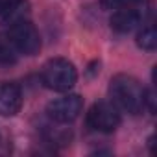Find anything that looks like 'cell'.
<instances>
[{
    "instance_id": "cell-1",
    "label": "cell",
    "mask_w": 157,
    "mask_h": 157,
    "mask_svg": "<svg viewBox=\"0 0 157 157\" xmlns=\"http://www.w3.org/2000/svg\"><path fill=\"white\" fill-rule=\"evenodd\" d=\"M109 96L118 109L129 115H139L142 113V109H146V89L133 76H115L109 83Z\"/></svg>"
},
{
    "instance_id": "cell-2",
    "label": "cell",
    "mask_w": 157,
    "mask_h": 157,
    "mask_svg": "<svg viewBox=\"0 0 157 157\" xmlns=\"http://www.w3.org/2000/svg\"><path fill=\"white\" fill-rule=\"evenodd\" d=\"M43 83L44 87L56 91V93H65L72 89L78 82V70L76 67L65 59V57H54L43 67Z\"/></svg>"
},
{
    "instance_id": "cell-3",
    "label": "cell",
    "mask_w": 157,
    "mask_h": 157,
    "mask_svg": "<svg viewBox=\"0 0 157 157\" xmlns=\"http://www.w3.org/2000/svg\"><path fill=\"white\" fill-rule=\"evenodd\" d=\"M8 41L13 44V48L19 54H24V56H35L41 50V35L37 28L26 19L10 26Z\"/></svg>"
},
{
    "instance_id": "cell-4",
    "label": "cell",
    "mask_w": 157,
    "mask_h": 157,
    "mask_svg": "<svg viewBox=\"0 0 157 157\" xmlns=\"http://www.w3.org/2000/svg\"><path fill=\"white\" fill-rule=\"evenodd\" d=\"M87 126L100 133H113L120 126L118 107L113 102H96L87 113Z\"/></svg>"
},
{
    "instance_id": "cell-5",
    "label": "cell",
    "mask_w": 157,
    "mask_h": 157,
    "mask_svg": "<svg viewBox=\"0 0 157 157\" xmlns=\"http://www.w3.org/2000/svg\"><path fill=\"white\" fill-rule=\"evenodd\" d=\"M82 109H83L82 96L67 94V96L52 100L46 107V115L50 117V120H54L57 124H68V122H74L80 117Z\"/></svg>"
},
{
    "instance_id": "cell-6",
    "label": "cell",
    "mask_w": 157,
    "mask_h": 157,
    "mask_svg": "<svg viewBox=\"0 0 157 157\" xmlns=\"http://www.w3.org/2000/svg\"><path fill=\"white\" fill-rule=\"evenodd\" d=\"M151 15L150 8H142L139 10V6L135 8H126V10H117L109 21L111 28L117 33H129L135 28H139L140 24H144L148 21V17Z\"/></svg>"
},
{
    "instance_id": "cell-7",
    "label": "cell",
    "mask_w": 157,
    "mask_h": 157,
    "mask_svg": "<svg viewBox=\"0 0 157 157\" xmlns=\"http://www.w3.org/2000/svg\"><path fill=\"white\" fill-rule=\"evenodd\" d=\"M22 107L21 87L10 82H0V117H13Z\"/></svg>"
},
{
    "instance_id": "cell-8",
    "label": "cell",
    "mask_w": 157,
    "mask_h": 157,
    "mask_svg": "<svg viewBox=\"0 0 157 157\" xmlns=\"http://www.w3.org/2000/svg\"><path fill=\"white\" fill-rule=\"evenodd\" d=\"M30 13L28 0H0V24L11 26L19 21H24Z\"/></svg>"
},
{
    "instance_id": "cell-9",
    "label": "cell",
    "mask_w": 157,
    "mask_h": 157,
    "mask_svg": "<svg viewBox=\"0 0 157 157\" xmlns=\"http://www.w3.org/2000/svg\"><path fill=\"white\" fill-rule=\"evenodd\" d=\"M137 44H139V48L148 50V52L155 50L157 48V30H155V26H151V24L144 26L137 35Z\"/></svg>"
},
{
    "instance_id": "cell-10",
    "label": "cell",
    "mask_w": 157,
    "mask_h": 157,
    "mask_svg": "<svg viewBox=\"0 0 157 157\" xmlns=\"http://www.w3.org/2000/svg\"><path fill=\"white\" fill-rule=\"evenodd\" d=\"M144 0H100V6L105 11H117V10H126V8H135L140 6Z\"/></svg>"
},
{
    "instance_id": "cell-11",
    "label": "cell",
    "mask_w": 157,
    "mask_h": 157,
    "mask_svg": "<svg viewBox=\"0 0 157 157\" xmlns=\"http://www.w3.org/2000/svg\"><path fill=\"white\" fill-rule=\"evenodd\" d=\"M17 50L13 48V44L10 41H2L0 39V65H13L17 61Z\"/></svg>"
}]
</instances>
